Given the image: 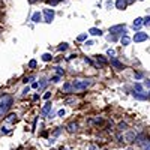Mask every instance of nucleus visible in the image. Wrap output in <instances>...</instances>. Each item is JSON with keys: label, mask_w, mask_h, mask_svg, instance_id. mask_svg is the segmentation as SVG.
<instances>
[{"label": "nucleus", "mask_w": 150, "mask_h": 150, "mask_svg": "<svg viewBox=\"0 0 150 150\" xmlns=\"http://www.w3.org/2000/svg\"><path fill=\"white\" fill-rule=\"evenodd\" d=\"M14 119H15V114H9V116L6 117V122L11 123V122H14Z\"/></svg>", "instance_id": "4be33fe9"}, {"label": "nucleus", "mask_w": 150, "mask_h": 150, "mask_svg": "<svg viewBox=\"0 0 150 150\" xmlns=\"http://www.w3.org/2000/svg\"><path fill=\"white\" fill-rule=\"evenodd\" d=\"M42 20V15H41V12H35V14L32 15V21L33 23H39Z\"/></svg>", "instance_id": "9b49d317"}, {"label": "nucleus", "mask_w": 150, "mask_h": 150, "mask_svg": "<svg viewBox=\"0 0 150 150\" xmlns=\"http://www.w3.org/2000/svg\"><path fill=\"white\" fill-rule=\"evenodd\" d=\"M135 78H137V80H141V78H143V74H141V72H137V74H135Z\"/></svg>", "instance_id": "a878e982"}, {"label": "nucleus", "mask_w": 150, "mask_h": 150, "mask_svg": "<svg viewBox=\"0 0 150 150\" xmlns=\"http://www.w3.org/2000/svg\"><path fill=\"white\" fill-rule=\"evenodd\" d=\"M134 87H135V90L138 92V93H141V92H143V86H141V84H138V83H137Z\"/></svg>", "instance_id": "6ab92c4d"}, {"label": "nucleus", "mask_w": 150, "mask_h": 150, "mask_svg": "<svg viewBox=\"0 0 150 150\" xmlns=\"http://www.w3.org/2000/svg\"><path fill=\"white\" fill-rule=\"evenodd\" d=\"M107 54H108L110 57H114V54H116V51H114V50H111V48H110V50H108V51H107Z\"/></svg>", "instance_id": "5701e85b"}, {"label": "nucleus", "mask_w": 150, "mask_h": 150, "mask_svg": "<svg viewBox=\"0 0 150 150\" xmlns=\"http://www.w3.org/2000/svg\"><path fill=\"white\" fill-rule=\"evenodd\" d=\"M32 87H33V89H38V87H39V84H38V83H32Z\"/></svg>", "instance_id": "4c0bfd02"}, {"label": "nucleus", "mask_w": 150, "mask_h": 150, "mask_svg": "<svg viewBox=\"0 0 150 150\" xmlns=\"http://www.w3.org/2000/svg\"><path fill=\"white\" fill-rule=\"evenodd\" d=\"M119 128H120V131H125V129H126V123H120Z\"/></svg>", "instance_id": "bb28decb"}, {"label": "nucleus", "mask_w": 150, "mask_h": 150, "mask_svg": "<svg viewBox=\"0 0 150 150\" xmlns=\"http://www.w3.org/2000/svg\"><path fill=\"white\" fill-rule=\"evenodd\" d=\"M57 50H59V51H66V50H68V44H66V42H63V44H60Z\"/></svg>", "instance_id": "2eb2a0df"}, {"label": "nucleus", "mask_w": 150, "mask_h": 150, "mask_svg": "<svg viewBox=\"0 0 150 150\" xmlns=\"http://www.w3.org/2000/svg\"><path fill=\"white\" fill-rule=\"evenodd\" d=\"M116 8L123 11L125 8H126V0H116Z\"/></svg>", "instance_id": "9d476101"}, {"label": "nucleus", "mask_w": 150, "mask_h": 150, "mask_svg": "<svg viewBox=\"0 0 150 150\" xmlns=\"http://www.w3.org/2000/svg\"><path fill=\"white\" fill-rule=\"evenodd\" d=\"M77 39H78V41H86V39H87V33H83V35H80V36L77 38Z\"/></svg>", "instance_id": "412c9836"}, {"label": "nucleus", "mask_w": 150, "mask_h": 150, "mask_svg": "<svg viewBox=\"0 0 150 150\" xmlns=\"http://www.w3.org/2000/svg\"><path fill=\"white\" fill-rule=\"evenodd\" d=\"M147 39H149L147 33H143V32H137V33L134 35V38H132L134 42H144V41H147Z\"/></svg>", "instance_id": "7ed1b4c3"}, {"label": "nucleus", "mask_w": 150, "mask_h": 150, "mask_svg": "<svg viewBox=\"0 0 150 150\" xmlns=\"http://www.w3.org/2000/svg\"><path fill=\"white\" fill-rule=\"evenodd\" d=\"M95 81L90 80V78H80V80H75L72 81V87L75 92H83V90H87L89 87L93 84Z\"/></svg>", "instance_id": "f257e3e1"}, {"label": "nucleus", "mask_w": 150, "mask_h": 150, "mask_svg": "<svg viewBox=\"0 0 150 150\" xmlns=\"http://www.w3.org/2000/svg\"><path fill=\"white\" fill-rule=\"evenodd\" d=\"M108 39H110V41H116V39H117V38H116L114 35H112V36L110 35V36H108Z\"/></svg>", "instance_id": "e433bc0d"}, {"label": "nucleus", "mask_w": 150, "mask_h": 150, "mask_svg": "<svg viewBox=\"0 0 150 150\" xmlns=\"http://www.w3.org/2000/svg\"><path fill=\"white\" fill-rule=\"evenodd\" d=\"M111 66H114L116 69H125V66H123V63H120V62L117 60V59H111Z\"/></svg>", "instance_id": "6e6552de"}, {"label": "nucleus", "mask_w": 150, "mask_h": 150, "mask_svg": "<svg viewBox=\"0 0 150 150\" xmlns=\"http://www.w3.org/2000/svg\"><path fill=\"white\" fill-rule=\"evenodd\" d=\"M132 26H134V29H135V30H138L141 26H144V20H143V18H135Z\"/></svg>", "instance_id": "0eeeda50"}, {"label": "nucleus", "mask_w": 150, "mask_h": 150, "mask_svg": "<svg viewBox=\"0 0 150 150\" xmlns=\"http://www.w3.org/2000/svg\"><path fill=\"white\" fill-rule=\"evenodd\" d=\"M59 2H60V0H47V3H48V5H51V6H56Z\"/></svg>", "instance_id": "aec40b11"}, {"label": "nucleus", "mask_w": 150, "mask_h": 150, "mask_svg": "<svg viewBox=\"0 0 150 150\" xmlns=\"http://www.w3.org/2000/svg\"><path fill=\"white\" fill-rule=\"evenodd\" d=\"M144 86H146V87H149V89H150V80H146V81H144Z\"/></svg>", "instance_id": "c9c22d12"}, {"label": "nucleus", "mask_w": 150, "mask_h": 150, "mask_svg": "<svg viewBox=\"0 0 150 150\" xmlns=\"http://www.w3.org/2000/svg\"><path fill=\"white\" fill-rule=\"evenodd\" d=\"M36 65H38V62H36L35 59L29 62V68H30V69H35V68H36Z\"/></svg>", "instance_id": "a211bd4d"}, {"label": "nucleus", "mask_w": 150, "mask_h": 150, "mask_svg": "<svg viewBox=\"0 0 150 150\" xmlns=\"http://www.w3.org/2000/svg\"><path fill=\"white\" fill-rule=\"evenodd\" d=\"M72 102H75V99H72V98H68L65 101V104H72Z\"/></svg>", "instance_id": "cd10ccee"}, {"label": "nucleus", "mask_w": 150, "mask_h": 150, "mask_svg": "<svg viewBox=\"0 0 150 150\" xmlns=\"http://www.w3.org/2000/svg\"><path fill=\"white\" fill-rule=\"evenodd\" d=\"M110 32H111V33H119V32H122L123 35H126V26H125V24H117V26L110 27Z\"/></svg>", "instance_id": "20e7f679"}, {"label": "nucleus", "mask_w": 150, "mask_h": 150, "mask_svg": "<svg viewBox=\"0 0 150 150\" xmlns=\"http://www.w3.org/2000/svg\"><path fill=\"white\" fill-rule=\"evenodd\" d=\"M129 44H131V38L126 36V35H123V36H122V45L126 47V45H129Z\"/></svg>", "instance_id": "f8f14e48"}, {"label": "nucleus", "mask_w": 150, "mask_h": 150, "mask_svg": "<svg viewBox=\"0 0 150 150\" xmlns=\"http://www.w3.org/2000/svg\"><path fill=\"white\" fill-rule=\"evenodd\" d=\"M50 110H51V104H47V105L42 108V116H45V114H47V112H48Z\"/></svg>", "instance_id": "4468645a"}, {"label": "nucleus", "mask_w": 150, "mask_h": 150, "mask_svg": "<svg viewBox=\"0 0 150 150\" xmlns=\"http://www.w3.org/2000/svg\"><path fill=\"white\" fill-rule=\"evenodd\" d=\"M29 2H30V3H35V2H38V0H29Z\"/></svg>", "instance_id": "ea45409f"}, {"label": "nucleus", "mask_w": 150, "mask_h": 150, "mask_svg": "<svg viewBox=\"0 0 150 150\" xmlns=\"http://www.w3.org/2000/svg\"><path fill=\"white\" fill-rule=\"evenodd\" d=\"M57 116H59V117H63V116H65V110H59V111H57Z\"/></svg>", "instance_id": "393cba45"}, {"label": "nucleus", "mask_w": 150, "mask_h": 150, "mask_svg": "<svg viewBox=\"0 0 150 150\" xmlns=\"http://www.w3.org/2000/svg\"><path fill=\"white\" fill-rule=\"evenodd\" d=\"M56 71H57L59 75H63V71H62V68H56Z\"/></svg>", "instance_id": "72a5a7b5"}, {"label": "nucleus", "mask_w": 150, "mask_h": 150, "mask_svg": "<svg viewBox=\"0 0 150 150\" xmlns=\"http://www.w3.org/2000/svg\"><path fill=\"white\" fill-rule=\"evenodd\" d=\"M144 26H150V15L144 18Z\"/></svg>", "instance_id": "b1692460"}, {"label": "nucleus", "mask_w": 150, "mask_h": 150, "mask_svg": "<svg viewBox=\"0 0 150 150\" xmlns=\"http://www.w3.org/2000/svg\"><path fill=\"white\" fill-rule=\"evenodd\" d=\"M86 63H89V65H93V62H92L90 59H87V57H86Z\"/></svg>", "instance_id": "58836bf2"}, {"label": "nucleus", "mask_w": 150, "mask_h": 150, "mask_svg": "<svg viewBox=\"0 0 150 150\" xmlns=\"http://www.w3.org/2000/svg\"><path fill=\"white\" fill-rule=\"evenodd\" d=\"M89 33H90L92 36H102V30L98 29V27H90V29H89Z\"/></svg>", "instance_id": "1a4fd4ad"}, {"label": "nucleus", "mask_w": 150, "mask_h": 150, "mask_svg": "<svg viewBox=\"0 0 150 150\" xmlns=\"http://www.w3.org/2000/svg\"><path fill=\"white\" fill-rule=\"evenodd\" d=\"M0 131H2V134H9V129L5 128V126H2V129H0Z\"/></svg>", "instance_id": "c85d7f7f"}, {"label": "nucleus", "mask_w": 150, "mask_h": 150, "mask_svg": "<svg viewBox=\"0 0 150 150\" xmlns=\"http://www.w3.org/2000/svg\"><path fill=\"white\" fill-rule=\"evenodd\" d=\"M51 59H53V56L48 54V53H45V54L42 56V60H44V62H51Z\"/></svg>", "instance_id": "dca6fc26"}, {"label": "nucleus", "mask_w": 150, "mask_h": 150, "mask_svg": "<svg viewBox=\"0 0 150 150\" xmlns=\"http://www.w3.org/2000/svg\"><path fill=\"white\" fill-rule=\"evenodd\" d=\"M143 150H150V143L144 144V146H143Z\"/></svg>", "instance_id": "c756f323"}, {"label": "nucleus", "mask_w": 150, "mask_h": 150, "mask_svg": "<svg viewBox=\"0 0 150 150\" xmlns=\"http://www.w3.org/2000/svg\"><path fill=\"white\" fill-rule=\"evenodd\" d=\"M74 87H72V84L71 83H66L65 86H63V92H69V90H72Z\"/></svg>", "instance_id": "f3484780"}, {"label": "nucleus", "mask_w": 150, "mask_h": 150, "mask_svg": "<svg viewBox=\"0 0 150 150\" xmlns=\"http://www.w3.org/2000/svg\"><path fill=\"white\" fill-rule=\"evenodd\" d=\"M59 80H60V77H53V78H51L53 83H59Z\"/></svg>", "instance_id": "473e14b6"}, {"label": "nucleus", "mask_w": 150, "mask_h": 150, "mask_svg": "<svg viewBox=\"0 0 150 150\" xmlns=\"http://www.w3.org/2000/svg\"><path fill=\"white\" fill-rule=\"evenodd\" d=\"M50 96H51V93H50V92H47V93L44 95V99H50Z\"/></svg>", "instance_id": "f704fd0d"}, {"label": "nucleus", "mask_w": 150, "mask_h": 150, "mask_svg": "<svg viewBox=\"0 0 150 150\" xmlns=\"http://www.w3.org/2000/svg\"><path fill=\"white\" fill-rule=\"evenodd\" d=\"M77 129H78V125H77V123H69V125H68V131H69V132H75Z\"/></svg>", "instance_id": "ddd939ff"}, {"label": "nucleus", "mask_w": 150, "mask_h": 150, "mask_svg": "<svg viewBox=\"0 0 150 150\" xmlns=\"http://www.w3.org/2000/svg\"><path fill=\"white\" fill-rule=\"evenodd\" d=\"M44 17H45L44 21L50 24V23L54 20V11H53V9H45V11H44Z\"/></svg>", "instance_id": "39448f33"}, {"label": "nucleus", "mask_w": 150, "mask_h": 150, "mask_svg": "<svg viewBox=\"0 0 150 150\" xmlns=\"http://www.w3.org/2000/svg\"><path fill=\"white\" fill-rule=\"evenodd\" d=\"M29 92H30V87H26V89L23 90V95H27Z\"/></svg>", "instance_id": "2f4dec72"}, {"label": "nucleus", "mask_w": 150, "mask_h": 150, "mask_svg": "<svg viewBox=\"0 0 150 150\" xmlns=\"http://www.w3.org/2000/svg\"><path fill=\"white\" fill-rule=\"evenodd\" d=\"M95 59H96V62H98V63L99 65H101V66H107L108 63H110V62L104 57V56H101V54H98V56H95Z\"/></svg>", "instance_id": "423d86ee"}, {"label": "nucleus", "mask_w": 150, "mask_h": 150, "mask_svg": "<svg viewBox=\"0 0 150 150\" xmlns=\"http://www.w3.org/2000/svg\"><path fill=\"white\" fill-rule=\"evenodd\" d=\"M30 81H33V77H29V78H24V83H30Z\"/></svg>", "instance_id": "7c9ffc66"}, {"label": "nucleus", "mask_w": 150, "mask_h": 150, "mask_svg": "<svg viewBox=\"0 0 150 150\" xmlns=\"http://www.w3.org/2000/svg\"><path fill=\"white\" fill-rule=\"evenodd\" d=\"M12 102H14V99H12V96L6 95L2 101H0V116L6 114V112L9 111V108L12 107Z\"/></svg>", "instance_id": "f03ea898"}]
</instances>
